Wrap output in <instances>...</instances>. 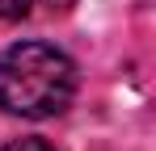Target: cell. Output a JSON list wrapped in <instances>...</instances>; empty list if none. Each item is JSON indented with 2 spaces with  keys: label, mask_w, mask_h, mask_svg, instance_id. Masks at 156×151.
Returning a JSON list of instances; mask_svg holds the SVG:
<instances>
[{
  "label": "cell",
  "mask_w": 156,
  "mask_h": 151,
  "mask_svg": "<svg viewBox=\"0 0 156 151\" xmlns=\"http://www.w3.org/2000/svg\"><path fill=\"white\" fill-rule=\"evenodd\" d=\"M76 97V63L47 42H13L0 55V109L17 118H55Z\"/></svg>",
  "instance_id": "1"
},
{
  "label": "cell",
  "mask_w": 156,
  "mask_h": 151,
  "mask_svg": "<svg viewBox=\"0 0 156 151\" xmlns=\"http://www.w3.org/2000/svg\"><path fill=\"white\" fill-rule=\"evenodd\" d=\"M30 8H34V0H0V17H4V21H17V17H26Z\"/></svg>",
  "instance_id": "2"
},
{
  "label": "cell",
  "mask_w": 156,
  "mask_h": 151,
  "mask_svg": "<svg viewBox=\"0 0 156 151\" xmlns=\"http://www.w3.org/2000/svg\"><path fill=\"white\" fill-rule=\"evenodd\" d=\"M4 151H55L51 143H42V139H13Z\"/></svg>",
  "instance_id": "3"
}]
</instances>
